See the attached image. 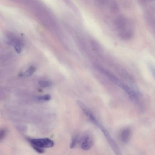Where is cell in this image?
<instances>
[{"label": "cell", "mask_w": 155, "mask_h": 155, "mask_svg": "<svg viewBox=\"0 0 155 155\" xmlns=\"http://www.w3.org/2000/svg\"><path fill=\"white\" fill-rule=\"evenodd\" d=\"M51 98L50 95L47 94L43 96H38L37 98V99L39 101H48L51 100Z\"/></svg>", "instance_id": "9"}, {"label": "cell", "mask_w": 155, "mask_h": 155, "mask_svg": "<svg viewBox=\"0 0 155 155\" xmlns=\"http://www.w3.org/2000/svg\"><path fill=\"white\" fill-rule=\"evenodd\" d=\"M38 83L42 87L44 88L50 86L51 85V83L50 82L46 81H39Z\"/></svg>", "instance_id": "8"}, {"label": "cell", "mask_w": 155, "mask_h": 155, "mask_svg": "<svg viewBox=\"0 0 155 155\" xmlns=\"http://www.w3.org/2000/svg\"><path fill=\"white\" fill-rule=\"evenodd\" d=\"M150 69L153 75L155 78V68L152 65H150L149 66Z\"/></svg>", "instance_id": "13"}, {"label": "cell", "mask_w": 155, "mask_h": 155, "mask_svg": "<svg viewBox=\"0 0 155 155\" xmlns=\"http://www.w3.org/2000/svg\"><path fill=\"white\" fill-rule=\"evenodd\" d=\"M132 134V132L131 129L129 128H124L120 133V140L124 143H127L131 139Z\"/></svg>", "instance_id": "5"}, {"label": "cell", "mask_w": 155, "mask_h": 155, "mask_svg": "<svg viewBox=\"0 0 155 155\" xmlns=\"http://www.w3.org/2000/svg\"><path fill=\"white\" fill-rule=\"evenodd\" d=\"M77 141V138H75L73 139L70 145V148L72 149L75 147Z\"/></svg>", "instance_id": "12"}, {"label": "cell", "mask_w": 155, "mask_h": 155, "mask_svg": "<svg viewBox=\"0 0 155 155\" xmlns=\"http://www.w3.org/2000/svg\"><path fill=\"white\" fill-rule=\"evenodd\" d=\"M36 68L34 66H31L27 70L25 76H31L35 72Z\"/></svg>", "instance_id": "7"}, {"label": "cell", "mask_w": 155, "mask_h": 155, "mask_svg": "<svg viewBox=\"0 0 155 155\" xmlns=\"http://www.w3.org/2000/svg\"><path fill=\"white\" fill-rule=\"evenodd\" d=\"M7 133V131L5 129H3L1 130L0 132V140L1 141L5 137Z\"/></svg>", "instance_id": "11"}, {"label": "cell", "mask_w": 155, "mask_h": 155, "mask_svg": "<svg viewBox=\"0 0 155 155\" xmlns=\"http://www.w3.org/2000/svg\"><path fill=\"white\" fill-rule=\"evenodd\" d=\"M32 147L36 152L40 154L44 152V150L43 148L34 145H31Z\"/></svg>", "instance_id": "10"}, {"label": "cell", "mask_w": 155, "mask_h": 155, "mask_svg": "<svg viewBox=\"0 0 155 155\" xmlns=\"http://www.w3.org/2000/svg\"><path fill=\"white\" fill-rule=\"evenodd\" d=\"M28 141L31 145H34L42 148L52 147L54 145V142L48 138L29 139Z\"/></svg>", "instance_id": "2"}, {"label": "cell", "mask_w": 155, "mask_h": 155, "mask_svg": "<svg viewBox=\"0 0 155 155\" xmlns=\"http://www.w3.org/2000/svg\"><path fill=\"white\" fill-rule=\"evenodd\" d=\"M24 76V74L22 73H20L18 75V76L20 77H22Z\"/></svg>", "instance_id": "14"}, {"label": "cell", "mask_w": 155, "mask_h": 155, "mask_svg": "<svg viewBox=\"0 0 155 155\" xmlns=\"http://www.w3.org/2000/svg\"><path fill=\"white\" fill-rule=\"evenodd\" d=\"M77 103L80 108L83 110L86 115L89 118L93 123H94L97 121L91 111L84 103L81 101L78 100L77 101Z\"/></svg>", "instance_id": "6"}, {"label": "cell", "mask_w": 155, "mask_h": 155, "mask_svg": "<svg viewBox=\"0 0 155 155\" xmlns=\"http://www.w3.org/2000/svg\"><path fill=\"white\" fill-rule=\"evenodd\" d=\"M38 91L40 93H42L43 92V90L41 89H38Z\"/></svg>", "instance_id": "15"}, {"label": "cell", "mask_w": 155, "mask_h": 155, "mask_svg": "<svg viewBox=\"0 0 155 155\" xmlns=\"http://www.w3.org/2000/svg\"><path fill=\"white\" fill-rule=\"evenodd\" d=\"M114 24L117 33L121 39L128 40L132 36V25L127 18L122 16H118L114 20Z\"/></svg>", "instance_id": "1"}, {"label": "cell", "mask_w": 155, "mask_h": 155, "mask_svg": "<svg viewBox=\"0 0 155 155\" xmlns=\"http://www.w3.org/2000/svg\"><path fill=\"white\" fill-rule=\"evenodd\" d=\"M80 142L82 148L85 151L90 150L94 144L92 139L88 135L83 136L80 140Z\"/></svg>", "instance_id": "4"}, {"label": "cell", "mask_w": 155, "mask_h": 155, "mask_svg": "<svg viewBox=\"0 0 155 155\" xmlns=\"http://www.w3.org/2000/svg\"><path fill=\"white\" fill-rule=\"evenodd\" d=\"M113 150L116 155H122L119 148L115 140L111 137L110 134L106 129L102 131Z\"/></svg>", "instance_id": "3"}]
</instances>
